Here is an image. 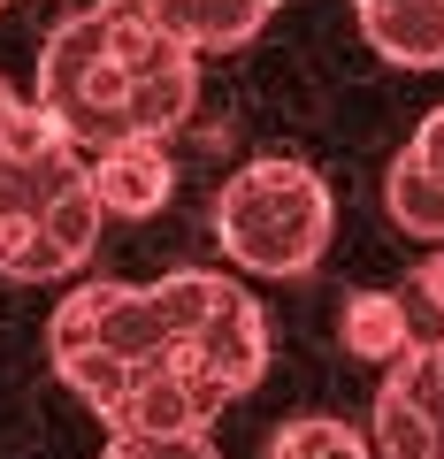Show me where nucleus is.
Masks as SVG:
<instances>
[{"label": "nucleus", "mask_w": 444, "mask_h": 459, "mask_svg": "<svg viewBox=\"0 0 444 459\" xmlns=\"http://www.w3.org/2000/svg\"><path fill=\"white\" fill-rule=\"evenodd\" d=\"M54 376L108 421V437H207L268 376V314L214 268L161 283H84L47 322Z\"/></svg>", "instance_id": "1"}, {"label": "nucleus", "mask_w": 444, "mask_h": 459, "mask_svg": "<svg viewBox=\"0 0 444 459\" xmlns=\"http://www.w3.org/2000/svg\"><path fill=\"white\" fill-rule=\"evenodd\" d=\"M199 100V54L177 47L138 0H92L62 16L39 47L31 108L84 153L169 138Z\"/></svg>", "instance_id": "2"}, {"label": "nucleus", "mask_w": 444, "mask_h": 459, "mask_svg": "<svg viewBox=\"0 0 444 459\" xmlns=\"http://www.w3.org/2000/svg\"><path fill=\"white\" fill-rule=\"evenodd\" d=\"M100 184L92 153L69 146L39 108L0 138V276L8 283H69L100 246Z\"/></svg>", "instance_id": "3"}, {"label": "nucleus", "mask_w": 444, "mask_h": 459, "mask_svg": "<svg viewBox=\"0 0 444 459\" xmlns=\"http://www.w3.org/2000/svg\"><path fill=\"white\" fill-rule=\"evenodd\" d=\"M329 230H337V199L292 153L246 161L214 199V246L231 253V268H246L261 283L314 276V261L329 253Z\"/></svg>", "instance_id": "4"}, {"label": "nucleus", "mask_w": 444, "mask_h": 459, "mask_svg": "<svg viewBox=\"0 0 444 459\" xmlns=\"http://www.w3.org/2000/svg\"><path fill=\"white\" fill-rule=\"evenodd\" d=\"M368 437H376V459H444V368H437V352H414V360L383 368Z\"/></svg>", "instance_id": "5"}, {"label": "nucleus", "mask_w": 444, "mask_h": 459, "mask_svg": "<svg viewBox=\"0 0 444 459\" xmlns=\"http://www.w3.org/2000/svg\"><path fill=\"white\" fill-rule=\"evenodd\" d=\"M138 8L192 54H238L268 31V16L283 0H138Z\"/></svg>", "instance_id": "6"}, {"label": "nucleus", "mask_w": 444, "mask_h": 459, "mask_svg": "<svg viewBox=\"0 0 444 459\" xmlns=\"http://www.w3.org/2000/svg\"><path fill=\"white\" fill-rule=\"evenodd\" d=\"M92 184H100V207L123 214V222H146V214H161L169 192H177L169 138H131V146L92 153Z\"/></svg>", "instance_id": "7"}, {"label": "nucleus", "mask_w": 444, "mask_h": 459, "mask_svg": "<svg viewBox=\"0 0 444 459\" xmlns=\"http://www.w3.org/2000/svg\"><path fill=\"white\" fill-rule=\"evenodd\" d=\"M361 39L398 69H444V0H353Z\"/></svg>", "instance_id": "8"}, {"label": "nucleus", "mask_w": 444, "mask_h": 459, "mask_svg": "<svg viewBox=\"0 0 444 459\" xmlns=\"http://www.w3.org/2000/svg\"><path fill=\"white\" fill-rule=\"evenodd\" d=\"M337 337H345V352H361V360H376V368H398V360L422 352L406 291H353L345 314H337Z\"/></svg>", "instance_id": "9"}, {"label": "nucleus", "mask_w": 444, "mask_h": 459, "mask_svg": "<svg viewBox=\"0 0 444 459\" xmlns=\"http://www.w3.org/2000/svg\"><path fill=\"white\" fill-rule=\"evenodd\" d=\"M383 207H391V222L406 230V238H422V246H444V184L429 177V169H414L406 153L383 169Z\"/></svg>", "instance_id": "10"}, {"label": "nucleus", "mask_w": 444, "mask_h": 459, "mask_svg": "<svg viewBox=\"0 0 444 459\" xmlns=\"http://www.w3.org/2000/svg\"><path fill=\"white\" fill-rule=\"evenodd\" d=\"M268 459H376V437H361L337 413H292L268 437Z\"/></svg>", "instance_id": "11"}, {"label": "nucleus", "mask_w": 444, "mask_h": 459, "mask_svg": "<svg viewBox=\"0 0 444 459\" xmlns=\"http://www.w3.org/2000/svg\"><path fill=\"white\" fill-rule=\"evenodd\" d=\"M406 307H414V337H422V352H437L444 344V246L422 261V276L406 283Z\"/></svg>", "instance_id": "12"}, {"label": "nucleus", "mask_w": 444, "mask_h": 459, "mask_svg": "<svg viewBox=\"0 0 444 459\" xmlns=\"http://www.w3.org/2000/svg\"><path fill=\"white\" fill-rule=\"evenodd\" d=\"M100 459H222L214 437H108Z\"/></svg>", "instance_id": "13"}, {"label": "nucleus", "mask_w": 444, "mask_h": 459, "mask_svg": "<svg viewBox=\"0 0 444 459\" xmlns=\"http://www.w3.org/2000/svg\"><path fill=\"white\" fill-rule=\"evenodd\" d=\"M398 153H406L414 169H429V177L444 184V108H429L422 123H414V138H406V146H398Z\"/></svg>", "instance_id": "14"}, {"label": "nucleus", "mask_w": 444, "mask_h": 459, "mask_svg": "<svg viewBox=\"0 0 444 459\" xmlns=\"http://www.w3.org/2000/svg\"><path fill=\"white\" fill-rule=\"evenodd\" d=\"M23 108H31V100H23V92H16V84H8V77H0V138H8V131H16V115H23Z\"/></svg>", "instance_id": "15"}, {"label": "nucleus", "mask_w": 444, "mask_h": 459, "mask_svg": "<svg viewBox=\"0 0 444 459\" xmlns=\"http://www.w3.org/2000/svg\"><path fill=\"white\" fill-rule=\"evenodd\" d=\"M437 368H444V344H437Z\"/></svg>", "instance_id": "16"}, {"label": "nucleus", "mask_w": 444, "mask_h": 459, "mask_svg": "<svg viewBox=\"0 0 444 459\" xmlns=\"http://www.w3.org/2000/svg\"><path fill=\"white\" fill-rule=\"evenodd\" d=\"M0 8H8V0H0Z\"/></svg>", "instance_id": "17"}]
</instances>
